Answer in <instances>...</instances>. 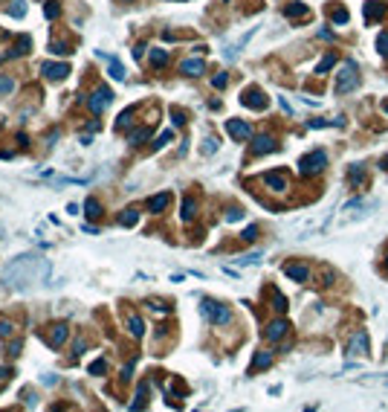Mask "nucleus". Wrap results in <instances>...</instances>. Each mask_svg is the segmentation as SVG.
Listing matches in <instances>:
<instances>
[{
  "label": "nucleus",
  "instance_id": "1",
  "mask_svg": "<svg viewBox=\"0 0 388 412\" xmlns=\"http://www.w3.org/2000/svg\"><path fill=\"white\" fill-rule=\"evenodd\" d=\"M47 276H50V261L44 256H35V253L12 258L3 270L6 285H12V288H29L32 282H44Z\"/></svg>",
  "mask_w": 388,
  "mask_h": 412
},
{
  "label": "nucleus",
  "instance_id": "2",
  "mask_svg": "<svg viewBox=\"0 0 388 412\" xmlns=\"http://www.w3.org/2000/svg\"><path fill=\"white\" fill-rule=\"evenodd\" d=\"M359 85V70H356V61H345L336 73V93H351L354 87Z\"/></svg>",
  "mask_w": 388,
  "mask_h": 412
},
{
  "label": "nucleus",
  "instance_id": "3",
  "mask_svg": "<svg viewBox=\"0 0 388 412\" xmlns=\"http://www.w3.org/2000/svg\"><path fill=\"white\" fill-rule=\"evenodd\" d=\"M203 316L212 322V325H226V322H232V310L226 308V305H220V302H212V299H203Z\"/></svg>",
  "mask_w": 388,
  "mask_h": 412
},
{
  "label": "nucleus",
  "instance_id": "4",
  "mask_svg": "<svg viewBox=\"0 0 388 412\" xmlns=\"http://www.w3.org/2000/svg\"><path fill=\"white\" fill-rule=\"evenodd\" d=\"M327 166V154L324 151H310V154H304L302 160H299V172L304 174V177H310V174H319L321 169Z\"/></svg>",
  "mask_w": 388,
  "mask_h": 412
},
{
  "label": "nucleus",
  "instance_id": "5",
  "mask_svg": "<svg viewBox=\"0 0 388 412\" xmlns=\"http://www.w3.org/2000/svg\"><path fill=\"white\" fill-rule=\"evenodd\" d=\"M113 102V93H110V87H96V90H93V96H90V113H96V116H99V113H104V110H107V104Z\"/></svg>",
  "mask_w": 388,
  "mask_h": 412
},
{
  "label": "nucleus",
  "instance_id": "6",
  "mask_svg": "<svg viewBox=\"0 0 388 412\" xmlns=\"http://www.w3.org/2000/svg\"><path fill=\"white\" fill-rule=\"evenodd\" d=\"M240 102L246 104V107H252V110H264V107L270 104V99L264 96L261 87H246V90L240 93Z\"/></svg>",
  "mask_w": 388,
  "mask_h": 412
},
{
  "label": "nucleus",
  "instance_id": "7",
  "mask_svg": "<svg viewBox=\"0 0 388 412\" xmlns=\"http://www.w3.org/2000/svg\"><path fill=\"white\" fill-rule=\"evenodd\" d=\"M41 73H44L50 82H64V79L70 76V64H61V61H58V64H55V61H47V64H41Z\"/></svg>",
  "mask_w": 388,
  "mask_h": 412
},
{
  "label": "nucleus",
  "instance_id": "8",
  "mask_svg": "<svg viewBox=\"0 0 388 412\" xmlns=\"http://www.w3.org/2000/svg\"><path fill=\"white\" fill-rule=\"evenodd\" d=\"M67 337H70V325L58 322V325H52V331L47 334V345H52V348H61V345L67 343Z\"/></svg>",
  "mask_w": 388,
  "mask_h": 412
},
{
  "label": "nucleus",
  "instance_id": "9",
  "mask_svg": "<svg viewBox=\"0 0 388 412\" xmlns=\"http://www.w3.org/2000/svg\"><path fill=\"white\" fill-rule=\"evenodd\" d=\"M226 131H229V137H235V139H249L252 137L249 122H240V119H226Z\"/></svg>",
  "mask_w": 388,
  "mask_h": 412
},
{
  "label": "nucleus",
  "instance_id": "10",
  "mask_svg": "<svg viewBox=\"0 0 388 412\" xmlns=\"http://www.w3.org/2000/svg\"><path fill=\"white\" fill-rule=\"evenodd\" d=\"M348 354H354V357L368 354V334H365V331H356L354 337H351V343H348Z\"/></svg>",
  "mask_w": 388,
  "mask_h": 412
},
{
  "label": "nucleus",
  "instance_id": "11",
  "mask_svg": "<svg viewBox=\"0 0 388 412\" xmlns=\"http://www.w3.org/2000/svg\"><path fill=\"white\" fill-rule=\"evenodd\" d=\"M287 328H290V322L287 319H275V322H270L267 325V331H264V337L270 340V343H278L284 334H287Z\"/></svg>",
  "mask_w": 388,
  "mask_h": 412
},
{
  "label": "nucleus",
  "instance_id": "12",
  "mask_svg": "<svg viewBox=\"0 0 388 412\" xmlns=\"http://www.w3.org/2000/svg\"><path fill=\"white\" fill-rule=\"evenodd\" d=\"M278 145H275V139L270 137V134H261V137L252 139V154H270V151H275Z\"/></svg>",
  "mask_w": 388,
  "mask_h": 412
},
{
  "label": "nucleus",
  "instance_id": "13",
  "mask_svg": "<svg viewBox=\"0 0 388 412\" xmlns=\"http://www.w3.org/2000/svg\"><path fill=\"white\" fill-rule=\"evenodd\" d=\"M29 50H32V35H17L15 47H12V52H9V58H20V55H26Z\"/></svg>",
  "mask_w": 388,
  "mask_h": 412
},
{
  "label": "nucleus",
  "instance_id": "14",
  "mask_svg": "<svg viewBox=\"0 0 388 412\" xmlns=\"http://www.w3.org/2000/svg\"><path fill=\"white\" fill-rule=\"evenodd\" d=\"M264 183L270 186L272 192H287V177L281 172H270V174H264Z\"/></svg>",
  "mask_w": 388,
  "mask_h": 412
},
{
  "label": "nucleus",
  "instance_id": "15",
  "mask_svg": "<svg viewBox=\"0 0 388 412\" xmlns=\"http://www.w3.org/2000/svg\"><path fill=\"white\" fill-rule=\"evenodd\" d=\"M284 273H287L293 282H307V279H310V267H307V264H287Z\"/></svg>",
  "mask_w": 388,
  "mask_h": 412
},
{
  "label": "nucleus",
  "instance_id": "16",
  "mask_svg": "<svg viewBox=\"0 0 388 412\" xmlns=\"http://www.w3.org/2000/svg\"><path fill=\"white\" fill-rule=\"evenodd\" d=\"M168 204H171V192H159V195H154L151 201H148V209H151L154 215H159Z\"/></svg>",
  "mask_w": 388,
  "mask_h": 412
},
{
  "label": "nucleus",
  "instance_id": "17",
  "mask_svg": "<svg viewBox=\"0 0 388 412\" xmlns=\"http://www.w3.org/2000/svg\"><path fill=\"white\" fill-rule=\"evenodd\" d=\"M206 64H203V58H186L183 64H180V73H186V76H200Z\"/></svg>",
  "mask_w": 388,
  "mask_h": 412
},
{
  "label": "nucleus",
  "instance_id": "18",
  "mask_svg": "<svg viewBox=\"0 0 388 412\" xmlns=\"http://www.w3.org/2000/svg\"><path fill=\"white\" fill-rule=\"evenodd\" d=\"M386 15V3H380V0H371V3H365V20H377V17Z\"/></svg>",
  "mask_w": 388,
  "mask_h": 412
},
{
  "label": "nucleus",
  "instance_id": "19",
  "mask_svg": "<svg viewBox=\"0 0 388 412\" xmlns=\"http://www.w3.org/2000/svg\"><path fill=\"white\" fill-rule=\"evenodd\" d=\"M307 12H310V9H307V3H302V0H293V3L284 6V15L287 17H304Z\"/></svg>",
  "mask_w": 388,
  "mask_h": 412
},
{
  "label": "nucleus",
  "instance_id": "20",
  "mask_svg": "<svg viewBox=\"0 0 388 412\" xmlns=\"http://www.w3.org/2000/svg\"><path fill=\"white\" fill-rule=\"evenodd\" d=\"M128 331H131V337H136V340H139V337L145 334V322H142V316L131 313V316H128Z\"/></svg>",
  "mask_w": 388,
  "mask_h": 412
},
{
  "label": "nucleus",
  "instance_id": "21",
  "mask_svg": "<svg viewBox=\"0 0 388 412\" xmlns=\"http://www.w3.org/2000/svg\"><path fill=\"white\" fill-rule=\"evenodd\" d=\"M272 363V354L270 351H255V360H252V369L249 372H258V369H267Z\"/></svg>",
  "mask_w": 388,
  "mask_h": 412
},
{
  "label": "nucleus",
  "instance_id": "22",
  "mask_svg": "<svg viewBox=\"0 0 388 412\" xmlns=\"http://www.w3.org/2000/svg\"><path fill=\"white\" fill-rule=\"evenodd\" d=\"M134 116H136V104L134 107H128V110H122L116 119V128H131L134 125Z\"/></svg>",
  "mask_w": 388,
  "mask_h": 412
},
{
  "label": "nucleus",
  "instance_id": "23",
  "mask_svg": "<svg viewBox=\"0 0 388 412\" xmlns=\"http://www.w3.org/2000/svg\"><path fill=\"white\" fill-rule=\"evenodd\" d=\"M333 64H336V52H327V55L321 58L319 64H316V76H324V73L333 67Z\"/></svg>",
  "mask_w": 388,
  "mask_h": 412
},
{
  "label": "nucleus",
  "instance_id": "24",
  "mask_svg": "<svg viewBox=\"0 0 388 412\" xmlns=\"http://www.w3.org/2000/svg\"><path fill=\"white\" fill-rule=\"evenodd\" d=\"M148 58H151L154 67H165V64H168V50H151Z\"/></svg>",
  "mask_w": 388,
  "mask_h": 412
},
{
  "label": "nucleus",
  "instance_id": "25",
  "mask_svg": "<svg viewBox=\"0 0 388 412\" xmlns=\"http://www.w3.org/2000/svg\"><path fill=\"white\" fill-rule=\"evenodd\" d=\"M50 52H52V55H67V52H73V47H70V41H61V38L55 41V38H52Z\"/></svg>",
  "mask_w": 388,
  "mask_h": 412
},
{
  "label": "nucleus",
  "instance_id": "26",
  "mask_svg": "<svg viewBox=\"0 0 388 412\" xmlns=\"http://www.w3.org/2000/svg\"><path fill=\"white\" fill-rule=\"evenodd\" d=\"M84 215L87 218H99L101 215V204L96 201V198H87L84 201Z\"/></svg>",
  "mask_w": 388,
  "mask_h": 412
},
{
  "label": "nucleus",
  "instance_id": "27",
  "mask_svg": "<svg viewBox=\"0 0 388 412\" xmlns=\"http://www.w3.org/2000/svg\"><path fill=\"white\" fill-rule=\"evenodd\" d=\"M145 139H151V128H139V131H134V134L128 137V142H131V145H142Z\"/></svg>",
  "mask_w": 388,
  "mask_h": 412
},
{
  "label": "nucleus",
  "instance_id": "28",
  "mask_svg": "<svg viewBox=\"0 0 388 412\" xmlns=\"http://www.w3.org/2000/svg\"><path fill=\"white\" fill-rule=\"evenodd\" d=\"M194 215H197V201L194 198H186L183 201V221H191Z\"/></svg>",
  "mask_w": 388,
  "mask_h": 412
},
{
  "label": "nucleus",
  "instance_id": "29",
  "mask_svg": "<svg viewBox=\"0 0 388 412\" xmlns=\"http://www.w3.org/2000/svg\"><path fill=\"white\" fill-rule=\"evenodd\" d=\"M136 221H139V212H136V209H125V212L119 215V223H122V226H134Z\"/></svg>",
  "mask_w": 388,
  "mask_h": 412
},
{
  "label": "nucleus",
  "instance_id": "30",
  "mask_svg": "<svg viewBox=\"0 0 388 412\" xmlns=\"http://www.w3.org/2000/svg\"><path fill=\"white\" fill-rule=\"evenodd\" d=\"M348 177H351V183H354V186H359V183L365 180V169H362V166H351Z\"/></svg>",
  "mask_w": 388,
  "mask_h": 412
},
{
  "label": "nucleus",
  "instance_id": "31",
  "mask_svg": "<svg viewBox=\"0 0 388 412\" xmlns=\"http://www.w3.org/2000/svg\"><path fill=\"white\" fill-rule=\"evenodd\" d=\"M58 12H61V9H58V3H55V0H47V3H44V15H47V20H55V17H58Z\"/></svg>",
  "mask_w": 388,
  "mask_h": 412
},
{
  "label": "nucleus",
  "instance_id": "32",
  "mask_svg": "<svg viewBox=\"0 0 388 412\" xmlns=\"http://www.w3.org/2000/svg\"><path fill=\"white\" fill-rule=\"evenodd\" d=\"M348 9H345V6H339V9H333V12H330V20H333V23H348Z\"/></svg>",
  "mask_w": 388,
  "mask_h": 412
},
{
  "label": "nucleus",
  "instance_id": "33",
  "mask_svg": "<svg viewBox=\"0 0 388 412\" xmlns=\"http://www.w3.org/2000/svg\"><path fill=\"white\" fill-rule=\"evenodd\" d=\"M107 64H110V76L122 82V79H125V70H122V64H119L116 58H107Z\"/></svg>",
  "mask_w": 388,
  "mask_h": 412
},
{
  "label": "nucleus",
  "instance_id": "34",
  "mask_svg": "<svg viewBox=\"0 0 388 412\" xmlns=\"http://www.w3.org/2000/svg\"><path fill=\"white\" fill-rule=\"evenodd\" d=\"M171 139H174V131H162V134H159V137H156V142H154V151H156V148H162V145H168Z\"/></svg>",
  "mask_w": 388,
  "mask_h": 412
},
{
  "label": "nucleus",
  "instance_id": "35",
  "mask_svg": "<svg viewBox=\"0 0 388 412\" xmlns=\"http://www.w3.org/2000/svg\"><path fill=\"white\" fill-rule=\"evenodd\" d=\"M12 90H15V82L9 76H0V96H9Z\"/></svg>",
  "mask_w": 388,
  "mask_h": 412
},
{
  "label": "nucleus",
  "instance_id": "36",
  "mask_svg": "<svg viewBox=\"0 0 388 412\" xmlns=\"http://www.w3.org/2000/svg\"><path fill=\"white\" fill-rule=\"evenodd\" d=\"M272 308H275V310H287V299H284V293L272 291Z\"/></svg>",
  "mask_w": 388,
  "mask_h": 412
},
{
  "label": "nucleus",
  "instance_id": "37",
  "mask_svg": "<svg viewBox=\"0 0 388 412\" xmlns=\"http://www.w3.org/2000/svg\"><path fill=\"white\" fill-rule=\"evenodd\" d=\"M107 372V363L104 360H96V363H90V375H96V378H101Z\"/></svg>",
  "mask_w": 388,
  "mask_h": 412
},
{
  "label": "nucleus",
  "instance_id": "38",
  "mask_svg": "<svg viewBox=\"0 0 388 412\" xmlns=\"http://www.w3.org/2000/svg\"><path fill=\"white\" fill-rule=\"evenodd\" d=\"M310 128H327V125H342V119H310Z\"/></svg>",
  "mask_w": 388,
  "mask_h": 412
},
{
  "label": "nucleus",
  "instance_id": "39",
  "mask_svg": "<svg viewBox=\"0 0 388 412\" xmlns=\"http://www.w3.org/2000/svg\"><path fill=\"white\" fill-rule=\"evenodd\" d=\"M26 15V3L23 0H12V17H23Z\"/></svg>",
  "mask_w": 388,
  "mask_h": 412
},
{
  "label": "nucleus",
  "instance_id": "40",
  "mask_svg": "<svg viewBox=\"0 0 388 412\" xmlns=\"http://www.w3.org/2000/svg\"><path fill=\"white\" fill-rule=\"evenodd\" d=\"M12 334H15V325H12L9 319H0V337H6V340H9Z\"/></svg>",
  "mask_w": 388,
  "mask_h": 412
},
{
  "label": "nucleus",
  "instance_id": "41",
  "mask_svg": "<svg viewBox=\"0 0 388 412\" xmlns=\"http://www.w3.org/2000/svg\"><path fill=\"white\" fill-rule=\"evenodd\" d=\"M171 122H174V125H177V128H183V125H186V113H183V110H177V107H174V110H171Z\"/></svg>",
  "mask_w": 388,
  "mask_h": 412
},
{
  "label": "nucleus",
  "instance_id": "42",
  "mask_svg": "<svg viewBox=\"0 0 388 412\" xmlns=\"http://www.w3.org/2000/svg\"><path fill=\"white\" fill-rule=\"evenodd\" d=\"M240 238H243V241H255V238H258V226H255V223H252V226H246V229L240 232Z\"/></svg>",
  "mask_w": 388,
  "mask_h": 412
},
{
  "label": "nucleus",
  "instance_id": "43",
  "mask_svg": "<svg viewBox=\"0 0 388 412\" xmlns=\"http://www.w3.org/2000/svg\"><path fill=\"white\" fill-rule=\"evenodd\" d=\"M20 348H23V340H12V343H9V348H6V354L17 357V354H20Z\"/></svg>",
  "mask_w": 388,
  "mask_h": 412
},
{
  "label": "nucleus",
  "instance_id": "44",
  "mask_svg": "<svg viewBox=\"0 0 388 412\" xmlns=\"http://www.w3.org/2000/svg\"><path fill=\"white\" fill-rule=\"evenodd\" d=\"M84 348H87V340H76V343H73V357H81Z\"/></svg>",
  "mask_w": 388,
  "mask_h": 412
},
{
  "label": "nucleus",
  "instance_id": "45",
  "mask_svg": "<svg viewBox=\"0 0 388 412\" xmlns=\"http://www.w3.org/2000/svg\"><path fill=\"white\" fill-rule=\"evenodd\" d=\"M215 151H218V139L209 137V139H206V145H203V154H215Z\"/></svg>",
  "mask_w": 388,
  "mask_h": 412
},
{
  "label": "nucleus",
  "instance_id": "46",
  "mask_svg": "<svg viewBox=\"0 0 388 412\" xmlns=\"http://www.w3.org/2000/svg\"><path fill=\"white\" fill-rule=\"evenodd\" d=\"M212 85L218 87V90H220V87H226V85H229V76H226V73H218V76L212 79Z\"/></svg>",
  "mask_w": 388,
  "mask_h": 412
},
{
  "label": "nucleus",
  "instance_id": "47",
  "mask_svg": "<svg viewBox=\"0 0 388 412\" xmlns=\"http://www.w3.org/2000/svg\"><path fill=\"white\" fill-rule=\"evenodd\" d=\"M377 50L383 52V55H388V35H380L377 38Z\"/></svg>",
  "mask_w": 388,
  "mask_h": 412
},
{
  "label": "nucleus",
  "instance_id": "48",
  "mask_svg": "<svg viewBox=\"0 0 388 412\" xmlns=\"http://www.w3.org/2000/svg\"><path fill=\"white\" fill-rule=\"evenodd\" d=\"M258 258H261V253H249V256L237 258V261H240V264H255V261H258Z\"/></svg>",
  "mask_w": 388,
  "mask_h": 412
},
{
  "label": "nucleus",
  "instance_id": "49",
  "mask_svg": "<svg viewBox=\"0 0 388 412\" xmlns=\"http://www.w3.org/2000/svg\"><path fill=\"white\" fill-rule=\"evenodd\" d=\"M151 308H154V310H162V313H168V310H171V305L159 302V299H154V302H151Z\"/></svg>",
  "mask_w": 388,
  "mask_h": 412
},
{
  "label": "nucleus",
  "instance_id": "50",
  "mask_svg": "<svg viewBox=\"0 0 388 412\" xmlns=\"http://www.w3.org/2000/svg\"><path fill=\"white\" fill-rule=\"evenodd\" d=\"M240 218H243L240 209H229V212H226V221H240Z\"/></svg>",
  "mask_w": 388,
  "mask_h": 412
},
{
  "label": "nucleus",
  "instance_id": "51",
  "mask_svg": "<svg viewBox=\"0 0 388 412\" xmlns=\"http://www.w3.org/2000/svg\"><path fill=\"white\" fill-rule=\"evenodd\" d=\"M9 378H12V369H0V383L9 380Z\"/></svg>",
  "mask_w": 388,
  "mask_h": 412
},
{
  "label": "nucleus",
  "instance_id": "52",
  "mask_svg": "<svg viewBox=\"0 0 388 412\" xmlns=\"http://www.w3.org/2000/svg\"><path fill=\"white\" fill-rule=\"evenodd\" d=\"M383 169H388V154H386V157H383Z\"/></svg>",
  "mask_w": 388,
  "mask_h": 412
},
{
  "label": "nucleus",
  "instance_id": "53",
  "mask_svg": "<svg viewBox=\"0 0 388 412\" xmlns=\"http://www.w3.org/2000/svg\"><path fill=\"white\" fill-rule=\"evenodd\" d=\"M383 110H386V113H388V102H383Z\"/></svg>",
  "mask_w": 388,
  "mask_h": 412
}]
</instances>
